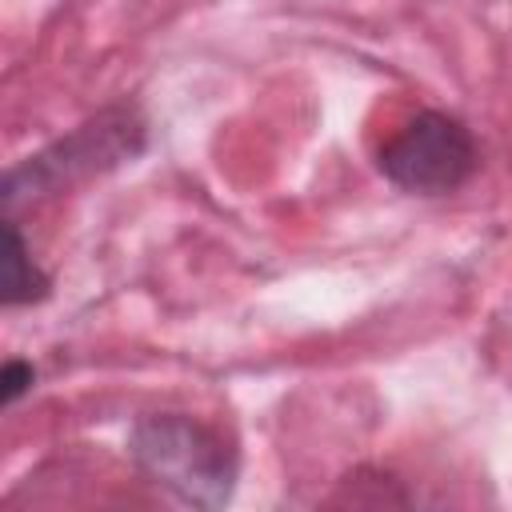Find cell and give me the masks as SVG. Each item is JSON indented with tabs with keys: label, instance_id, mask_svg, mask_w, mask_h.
<instances>
[{
	"label": "cell",
	"instance_id": "cell-1",
	"mask_svg": "<svg viewBox=\"0 0 512 512\" xmlns=\"http://www.w3.org/2000/svg\"><path fill=\"white\" fill-rule=\"evenodd\" d=\"M128 456L144 480L188 508H224L236 492V448L188 412H144L128 432Z\"/></svg>",
	"mask_w": 512,
	"mask_h": 512
},
{
	"label": "cell",
	"instance_id": "cell-2",
	"mask_svg": "<svg viewBox=\"0 0 512 512\" xmlns=\"http://www.w3.org/2000/svg\"><path fill=\"white\" fill-rule=\"evenodd\" d=\"M148 148V124L136 104L120 100L76 124L72 132L56 136L40 152L24 156L4 172V212L12 216L20 204L36 196H52L84 176L112 172L120 164H132Z\"/></svg>",
	"mask_w": 512,
	"mask_h": 512
},
{
	"label": "cell",
	"instance_id": "cell-3",
	"mask_svg": "<svg viewBox=\"0 0 512 512\" xmlns=\"http://www.w3.org/2000/svg\"><path fill=\"white\" fill-rule=\"evenodd\" d=\"M376 168L384 172L388 184L412 196H448L460 192L476 168H480V148L472 128L440 108H424L408 116L396 136L380 148Z\"/></svg>",
	"mask_w": 512,
	"mask_h": 512
},
{
	"label": "cell",
	"instance_id": "cell-4",
	"mask_svg": "<svg viewBox=\"0 0 512 512\" xmlns=\"http://www.w3.org/2000/svg\"><path fill=\"white\" fill-rule=\"evenodd\" d=\"M52 280L48 272L32 260V248L16 224V216H4V264H0V304L4 308H24L48 300Z\"/></svg>",
	"mask_w": 512,
	"mask_h": 512
},
{
	"label": "cell",
	"instance_id": "cell-5",
	"mask_svg": "<svg viewBox=\"0 0 512 512\" xmlns=\"http://www.w3.org/2000/svg\"><path fill=\"white\" fill-rule=\"evenodd\" d=\"M32 388H36V364L32 360H20V356L4 360V368H0V408L20 404Z\"/></svg>",
	"mask_w": 512,
	"mask_h": 512
}]
</instances>
